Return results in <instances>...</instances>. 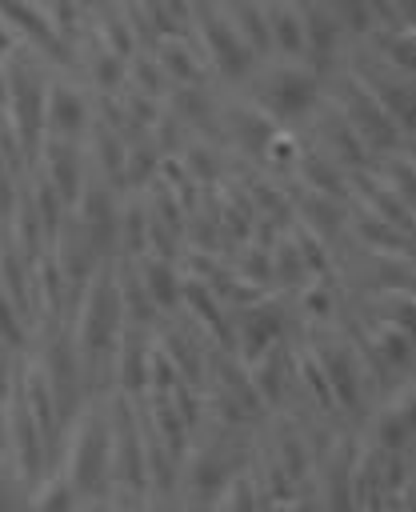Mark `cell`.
I'll use <instances>...</instances> for the list:
<instances>
[{
	"label": "cell",
	"mask_w": 416,
	"mask_h": 512,
	"mask_svg": "<svg viewBox=\"0 0 416 512\" xmlns=\"http://www.w3.org/2000/svg\"><path fill=\"white\" fill-rule=\"evenodd\" d=\"M72 484L80 504L112 496V456H108V408L88 400L60 432L56 464Z\"/></svg>",
	"instance_id": "6da1fadb"
},
{
	"label": "cell",
	"mask_w": 416,
	"mask_h": 512,
	"mask_svg": "<svg viewBox=\"0 0 416 512\" xmlns=\"http://www.w3.org/2000/svg\"><path fill=\"white\" fill-rule=\"evenodd\" d=\"M80 304H76V352L88 364L96 360H112V344L124 328V312H120V280H116V268L108 260H100L92 268V276L80 284Z\"/></svg>",
	"instance_id": "7a4b0ae2"
},
{
	"label": "cell",
	"mask_w": 416,
	"mask_h": 512,
	"mask_svg": "<svg viewBox=\"0 0 416 512\" xmlns=\"http://www.w3.org/2000/svg\"><path fill=\"white\" fill-rule=\"evenodd\" d=\"M340 116L352 124V132L364 140V148H400V128L396 120L380 108V100L368 92L360 76L340 80Z\"/></svg>",
	"instance_id": "3957f363"
},
{
	"label": "cell",
	"mask_w": 416,
	"mask_h": 512,
	"mask_svg": "<svg viewBox=\"0 0 416 512\" xmlns=\"http://www.w3.org/2000/svg\"><path fill=\"white\" fill-rule=\"evenodd\" d=\"M316 100H320V80H316V72L296 68V64L272 68V72L260 80V96H256V104H260L272 120L304 116V112L316 108Z\"/></svg>",
	"instance_id": "277c9868"
},
{
	"label": "cell",
	"mask_w": 416,
	"mask_h": 512,
	"mask_svg": "<svg viewBox=\"0 0 416 512\" xmlns=\"http://www.w3.org/2000/svg\"><path fill=\"white\" fill-rule=\"evenodd\" d=\"M316 368L324 376V388H328V400L332 408L340 412H364V376H360V364H356V352L344 344V340H332L316 352Z\"/></svg>",
	"instance_id": "5b68a950"
},
{
	"label": "cell",
	"mask_w": 416,
	"mask_h": 512,
	"mask_svg": "<svg viewBox=\"0 0 416 512\" xmlns=\"http://www.w3.org/2000/svg\"><path fill=\"white\" fill-rule=\"evenodd\" d=\"M4 96H12V120H16L20 144L28 152H36L40 148V128H44V84H40V76L28 64H12Z\"/></svg>",
	"instance_id": "8992f818"
},
{
	"label": "cell",
	"mask_w": 416,
	"mask_h": 512,
	"mask_svg": "<svg viewBox=\"0 0 416 512\" xmlns=\"http://www.w3.org/2000/svg\"><path fill=\"white\" fill-rule=\"evenodd\" d=\"M200 28H204V44H208V56H212L216 72L228 76V80H240V76L252 68L256 56H252V48L240 40V32L232 28V20L220 16L216 8H204V12H200Z\"/></svg>",
	"instance_id": "52a82bcc"
},
{
	"label": "cell",
	"mask_w": 416,
	"mask_h": 512,
	"mask_svg": "<svg viewBox=\"0 0 416 512\" xmlns=\"http://www.w3.org/2000/svg\"><path fill=\"white\" fill-rule=\"evenodd\" d=\"M44 180L52 184V192L72 208L80 188H84V152L80 140H56L44 136Z\"/></svg>",
	"instance_id": "ba28073f"
},
{
	"label": "cell",
	"mask_w": 416,
	"mask_h": 512,
	"mask_svg": "<svg viewBox=\"0 0 416 512\" xmlns=\"http://www.w3.org/2000/svg\"><path fill=\"white\" fill-rule=\"evenodd\" d=\"M372 448H380V452H408L412 448V388H408V380L388 396L384 408H376Z\"/></svg>",
	"instance_id": "9c48e42d"
},
{
	"label": "cell",
	"mask_w": 416,
	"mask_h": 512,
	"mask_svg": "<svg viewBox=\"0 0 416 512\" xmlns=\"http://www.w3.org/2000/svg\"><path fill=\"white\" fill-rule=\"evenodd\" d=\"M88 128V104L76 88L56 84L44 88V136L56 140H80V132Z\"/></svg>",
	"instance_id": "30bf717a"
},
{
	"label": "cell",
	"mask_w": 416,
	"mask_h": 512,
	"mask_svg": "<svg viewBox=\"0 0 416 512\" xmlns=\"http://www.w3.org/2000/svg\"><path fill=\"white\" fill-rule=\"evenodd\" d=\"M132 272H136V280L144 284V292H148V300L156 304V312H168V308L180 304V296H184V280H180V272H176V264H172L168 256L140 252L136 264H132Z\"/></svg>",
	"instance_id": "8fae6325"
},
{
	"label": "cell",
	"mask_w": 416,
	"mask_h": 512,
	"mask_svg": "<svg viewBox=\"0 0 416 512\" xmlns=\"http://www.w3.org/2000/svg\"><path fill=\"white\" fill-rule=\"evenodd\" d=\"M320 144H324V152H320V156H328L340 172H344V168H348V172H356V168L368 160L364 140L352 132V124L340 116V108H332V112H324V116H320Z\"/></svg>",
	"instance_id": "7c38bea8"
},
{
	"label": "cell",
	"mask_w": 416,
	"mask_h": 512,
	"mask_svg": "<svg viewBox=\"0 0 416 512\" xmlns=\"http://www.w3.org/2000/svg\"><path fill=\"white\" fill-rule=\"evenodd\" d=\"M276 332H280V312L272 304L260 300V304L240 308V316H236V340H240V348H244L248 360H256L260 352H268L272 340H276Z\"/></svg>",
	"instance_id": "4fadbf2b"
},
{
	"label": "cell",
	"mask_w": 416,
	"mask_h": 512,
	"mask_svg": "<svg viewBox=\"0 0 416 512\" xmlns=\"http://www.w3.org/2000/svg\"><path fill=\"white\" fill-rule=\"evenodd\" d=\"M276 132H280V128H276V120H272L256 100L232 112V136H236V140H240V148H248L252 156H264V148L272 144V136H276Z\"/></svg>",
	"instance_id": "5bb4252c"
},
{
	"label": "cell",
	"mask_w": 416,
	"mask_h": 512,
	"mask_svg": "<svg viewBox=\"0 0 416 512\" xmlns=\"http://www.w3.org/2000/svg\"><path fill=\"white\" fill-rule=\"evenodd\" d=\"M28 508L32 512H76L80 500L72 492V484L64 480L60 468H48L32 488H28Z\"/></svg>",
	"instance_id": "9a60e30c"
},
{
	"label": "cell",
	"mask_w": 416,
	"mask_h": 512,
	"mask_svg": "<svg viewBox=\"0 0 416 512\" xmlns=\"http://www.w3.org/2000/svg\"><path fill=\"white\" fill-rule=\"evenodd\" d=\"M264 24H268V44L280 48L284 56H304V24H300V12L288 8V4H272L264 12Z\"/></svg>",
	"instance_id": "2e32d148"
},
{
	"label": "cell",
	"mask_w": 416,
	"mask_h": 512,
	"mask_svg": "<svg viewBox=\"0 0 416 512\" xmlns=\"http://www.w3.org/2000/svg\"><path fill=\"white\" fill-rule=\"evenodd\" d=\"M300 216H304V228H312L320 240H328L348 220L344 208L336 204V196H324V192H312V188H304V196H300Z\"/></svg>",
	"instance_id": "e0dca14e"
},
{
	"label": "cell",
	"mask_w": 416,
	"mask_h": 512,
	"mask_svg": "<svg viewBox=\"0 0 416 512\" xmlns=\"http://www.w3.org/2000/svg\"><path fill=\"white\" fill-rule=\"evenodd\" d=\"M300 24H304V52L308 56H316L320 64L332 56V48H336V36H340V24L332 20V12L328 8H308L304 16H300Z\"/></svg>",
	"instance_id": "ac0fdd59"
},
{
	"label": "cell",
	"mask_w": 416,
	"mask_h": 512,
	"mask_svg": "<svg viewBox=\"0 0 416 512\" xmlns=\"http://www.w3.org/2000/svg\"><path fill=\"white\" fill-rule=\"evenodd\" d=\"M308 276H312V272L304 268L296 244H292L288 236H280V240L272 244V256H268V280L280 284V288H296V284H308Z\"/></svg>",
	"instance_id": "d6986e66"
},
{
	"label": "cell",
	"mask_w": 416,
	"mask_h": 512,
	"mask_svg": "<svg viewBox=\"0 0 416 512\" xmlns=\"http://www.w3.org/2000/svg\"><path fill=\"white\" fill-rule=\"evenodd\" d=\"M160 172V152L152 140H136L124 148V188H140Z\"/></svg>",
	"instance_id": "ffe728a7"
},
{
	"label": "cell",
	"mask_w": 416,
	"mask_h": 512,
	"mask_svg": "<svg viewBox=\"0 0 416 512\" xmlns=\"http://www.w3.org/2000/svg\"><path fill=\"white\" fill-rule=\"evenodd\" d=\"M232 28L240 32V40L252 48V56H264L272 44H268V24H264V12L252 4V0H244L240 8H236V20H232Z\"/></svg>",
	"instance_id": "44dd1931"
},
{
	"label": "cell",
	"mask_w": 416,
	"mask_h": 512,
	"mask_svg": "<svg viewBox=\"0 0 416 512\" xmlns=\"http://www.w3.org/2000/svg\"><path fill=\"white\" fill-rule=\"evenodd\" d=\"M376 324L412 328V288H380L376 292Z\"/></svg>",
	"instance_id": "7402d4cb"
},
{
	"label": "cell",
	"mask_w": 416,
	"mask_h": 512,
	"mask_svg": "<svg viewBox=\"0 0 416 512\" xmlns=\"http://www.w3.org/2000/svg\"><path fill=\"white\" fill-rule=\"evenodd\" d=\"M376 288H412V260H408V252L376 256Z\"/></svg>",
	"instance_id": "603a6c76"
},
{
	"label": "cell",
	"mask_w": 416,
	"mask_h": 512,
	"mask_svg": "<svg viewBox=\"0 0 416 512\" xmlns=\"http://www.w3.org/2000/svg\"><path fill=\"white\" fill-rule=\"evenodd\" d=\"M0 512H32L28 508V484L20 472L0 456Z\"/></svg>",
	"instance_id": "cb8c5ba5"
},
{
	"label": "cell",
	"mask_w": 416,
	"mask_h": 512,
	"mask_svg": "<svg viewBox=\"0 0 416 512\" xmlns=\"http://www.w3.org/2000/svg\"><path fill=\"white\" fill-rule=\"evenodd\" d=\"M160 68H164L168 76H176L180 84H196V80H200V68H196V60L188 56V48H180V44H172V40L160 44Z\"/></svg>",
	"instance_id": "d4e9b609"
},
{
	"label": "cell",
	"mask_w": 416,
	"mask_h": 512,
	"mask_svg": "<svg viewBox=\"0 0 416 512\" xmlns=\"http://www.w3.org/2000/svg\"><path fill=\"white\" fill-rule=\"evenodd\" d=\"M0 344L12 348V352L24 348V316H20V308L4 296V288H0Z\"/></svg>",
	"instance_id": "484cf974"
},
{
	"label": "cell",
	"mask_w": 416,
	"mask_h": 512,
	"mask_svg": "<svg viewBox=\"0 0 416 512\" xmlns=\"http://www.w3.org/2000/svg\"><path fill=\"white\" fill-rule=\"evenodd\" d=\"M380 184H388L408 208H412V160H408V152L404 156H392L388 164H384V180Z\"/></svg>",
	"instance_id": "4316f807"
},
{
	"label": "cell",
	"mask_w": 416,
	"mask_h": 512,
	"mask_svg": "<svg viewBox=\"0 0 416 512\" xmlns=\"http://www.w3.org/2000/svg\"><path fill=\"white\" fill-rule=\"evenodd\" d=\"M368 4L364 0H332V20L340 24V28H352V32H360V28H368Z\"/></svg>",
	"instance_id": "83f0119b"
},
{
	"label": "cell",
	"mask_w": 416,
	"mask_h": 512,
	"mask_svg": "<svg viewBox=\"0 0 416 512\" xmlns=\"http://www.w3.org/2000/svg\"><path fill=\"white\" fill-rule=\"evenodd\" d=\"M188 172H192L196 180L216 176V156H212L204 144H192V148H188Z\"/></svg>",
	"instance_id": "f1b7e54d"
},
{
	"label": "cell",
	"mask_w": 416,
	"mask_h": 512,
	"mask_svg": "<svg viewBox=\"0 0 416 512\" xmlns=\"http://www.w3.org/2000/svg\"><path fill=\"white\" fill-rule=\"evenodd\" d=\"M16 376H20V372H16V352L0 344V400H8V396H12Z\"/></svg>",
	"instance_id": "f546056e"
},
{
	"label": "cell",
	"mask_w": 416,
	"mask_h": 512,
	"mask_svg": "<svg viewBox=\"0 0 416 512\" xmlns=\"http://www.w3.org/2000/svg\"><path fill=\"white\" fill-rule=\"evenodd\" d=\"M120 76H124V68H120V56H116V52H104V56L96 60V80H100L104 88H112Z\"/></svg>",
	"instance_id": "4dcf8cb0"
},
{
	"label": "cell",
	"mask_w": 416,
	"mask_h": 512,
	"mask_svg": "<svg viewBox=\"0 0 416 512\" xmlns=\"http://www.w3.org/2000/svg\"><path fill=\"white\" fill-rule=\"evenodd\" d=\"M148 512H196V508L176 492V496H148Z\"/></svg>",
	"instance_id": "1f68e13d"
},
{
	"label": "cell",
	"mask_w": 416,
	"mask_h": 512,
	"mask_svg": "<svg viewBox=\"0 0 416 512\" xmlns=\"http://www.w3.org/2000/svg\"><path fill=\"white\" fill-rule=\"evenodd\" d=\"M292 512H324V508H320V500H316V492L308 488V480H304V488L292 496Z\"/></svg>",
	"instance_id": "d6a6232c"
},
{
	"label": "cell",
	"mask_w": 416,
	"mask_h": 512,
	"mask_svg": "<svg viewBox=\"0 0 416 512\" xmlns=\"http://www.w3.org/2000/svg\"><path fill=\"white\" fill-rule=\"evenodd\" d=\"M112 512H148V496H112Z\"/></svg>",
	"instance_id": "836d02e7"
},
{
	"label": "cell",
	"mask_w": 416,
	"mask_h": 512,
	"mask_svg": "<svg viewBox=\"0 0 416 512\" xmlns=\"http://www.w3.org/2000/svg\"><path fill=\"white\" fill-rule=\"evenodd\" d=\"M0 456L8 460V400H0Z\"/></svg>",
	"instance_id": "e575fe53"
},
{
	"label": "cell",
	"mask_w": 416,
	"mask_h": 512,
	"mask_svg": "<svg viewBox=\"0 0 416 512\" xmlns=\"http://www.w3.org/2000/svg\"><path fill=\"white\" fill-rule=\"evenodd\" d=\"M264 512H292V500H268Z\"/></svg>",
	"instance_id": "d590c367"
},
{
	"label": "cell",
	"mask_w": 416,
	"mask_h": 512,
	"mask_svg": "<svg viewBox=\"0 0 416 512\" xmlns=\"http://www.w3.org/2000/svg\"><path fill=\"white\" fill-rule=\"evenodd\" d=\"M4 52H12V36H8L4 24H0V56H4Z\"/></svg>",
	"instance_id": "8d00e7d4"
},
{
	"label": "cell",
	"mask_w": 416,
	"mask_h": 512,
	"mask_svg": "<svg viewBox=\"0 0 416 512\" xmlns=\"http://www.w3.org/2000/svg\"><path fill=\"white\" fill-rule=\"evenodd\" d=\"M164 4H168L172 12H176V8H184V0H164Z\"/></svg>",
	"instance_id": "74e56055"
}]
</instances>
